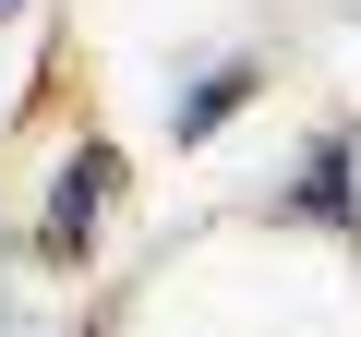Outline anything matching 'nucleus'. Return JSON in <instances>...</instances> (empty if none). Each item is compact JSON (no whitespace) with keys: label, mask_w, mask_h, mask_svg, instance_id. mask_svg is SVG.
<instances>
[{"label":"nucleus","mask_w":361,"mask_h":337,"mask_svg":"<svg viewBox=\"0 0 361 337\" xmlns=\"http://www.w3.org/2000/svg\"><path fill=\"white\" fill-rule=\"evenodd\" d=\"M0 13H13V0H0Z\"/></svg>","instance_id":"4"},{"label":"nucleus","mask_w":361,"mask_h":337,"mask_svg":"<svg viewBox=\"0 0 361 337\" xmlns=\"http://www.w3.org/2000/svg\"><path fill=\"white\" fill-rule=\"evenodd\" d=\"M277 217H313V229H361V133L337 121V133H313V157H301V181L277 193Z\"/></svg>","instance_id":"2"},{"label":"nucleus","mask_w":361,"mask_h":337,"mask_svg":"<svg viewBox=\"0 0 361 337\" xmlns=\"http://www.w3.org/2000/svg\"><path fill=\"white\" fill-rule=\"evenodd\" d=\"M253 97H265V61H229V73H205L193 97L169 109V133H180V145H217V133H229V121H241Z\"/></svg>","instance_id":"3"},{"label":"nucleus","mask_w":361,"mask_h":337,"mask_svg":"<svg viewBox=\"0 0 361 337\" xmlns=\"http://www.w3.org/2000/svg\"><path fill=\"white\" fill-rule=\"evenodd\" d=\"M121 181H133V168H121V145H109V133H85V145L61 157L49 205H37V265H85V253H97V217L121 205Z\"/></svg>","instance_id":"1"}]
</instances>
